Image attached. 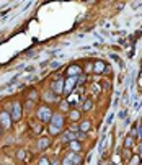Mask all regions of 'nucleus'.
I'll return each mask as SVG.
<instances>
[{
    "instance_id": "2eb2a0df",
    "label": "nucleus",
    "mask_w": 142,
    "mask_h": 165,
    "mask_svg": "<svg viewBox=\"0 0 142 165\" xmlns=\"http://www.w3.org/2000/svg\"><path fill=\"white\" fill-rule=\"evenodd\" d=\"M92 106H93V101L92 100H85L83 101V111H90V110H92Z\"/></svg>"
},
{
    "instance_id": "a878e982",
    "label": "nucleus",
    "mask_w": 142,
    "mask_h": 165,
    "mask_svg": "<svg viewBox=\"0 0 142 165\" xmlns=\"http://www.w3.org/2000/svg\"><path fill=\"white\" fill-rule=\"evenodd\" d=\"M0 165H3V163H0Z\"/></svg>"
},
{
    "instance_id": "f03ea898",
    "label": "nucleus",
    "mask_w": 142,
    "mask_h": 165,
    "mask_svg": "<svg viewBox=\"0 0 142 165\" xmlns=\"http://www.w3.org/2000/svg\"><path fill=\"white\" fill-rule=\"evenodd\" d=\"M64 87H65V83H64V80H54L52 83H51V92H54L56 95H59V93H62L64 92Z\"/></svg>"
},
{
    "instance_id": "423d86ee",
    "label": "nucleus",
    "mask_w": 142,
    "mask_h": 165,
    "mask_svg": "<svg viewBox=\"0 0 142 165\" xmlns=\"http://www.w3.org/2000/svg\"><path fill=\"white\" fill-rule=\"evenodd\" d=\"M69 147H70V150L73 154H80V150H82V144H80V141H77V139L70 141L69 142Z\"/></svg>"
},
{
    "instance_id": "6ab92c4d",
    "label": "nucleus",
    "mask_w": 142,
    "mask_h": 165,
    "mask_svg": "<svg viewBox=\"0 0 142 165\" xmlns=\"http://www.w3.org/2000/svg\"><path fill=\"white\" fill-rule=\"evenodd\" d=\"M129 163H131V165H137V163H139V155H134L132 159H131Z\"/></svg>"
},
{
    "instance_id": "1a4fd4ad",
    "label": "nucleus",
    "mask_w": 142,
    "mask_h": 165,
    "mask_svg": "<svg viewBox=\"0 0 142 165\" xmlns=\"http://www.w3.org/2000/svg\"><path fill=\"white\" fill-rule=\"evenodd\" d=\"M49 144H51V139L49 138H41V139L38 141V149L44 150V149H48V147H49Z\"/></svg>"
},
{
    "instance_id": "f8f14e48",
    "label": "nucleus",
    "mask_w": 142,
    "mask_h": 165,
    "mask_svg": "<svg viewBox=\"0 0 142 165\" xmlns=\"http://www.w3.org/2000/svg\"><path fill=\"white\" fill-rule=\"evenodd\" d=\"M44 100L46 101H57V95L54 92H46L44 93Z\"/></svg>"
},
{
    "instance_id": "4be33fe9",
    "label": "nucleus",
    "mask_w": 142,
    "mask_h": 165,
    "mask_svg": "<svg viewBox=\"0 0 142 165\" xmlns=\"http://www.w3.org/2000/svg\"><path fill=\"white\" fill-rule=\"evenodd\" d=\"M16 155H18V159H25V155H26V154H25L23 150H18V154H16Z\"/></svg>"
},
{
    "instance_id": "412c9836",
    "label": "nucleus",
    "mask_w": 142,
    "mask_h": 165,
    "mask_svg": "<svg viewBox=\"0 0 142 165\" xmlns=\"http://www.w3.org/2000/svg\"><path fill=\"white\" fill-rule=\"evenodd\" d=\"M85 70H87V72H92V70H93V64H87V67H85Z\"/></svg>"
},
{
    "instance_id": "0eeeda50",
    "label": "nucleus",
    "mask_w": 142,
    "mask_h": 165,
    "mask_svg": "<svg viewBox=\"0 0 142 165\" xmlns=\"http://www.w3.org/2000/svg\"><path fill=\"white\" fill-rule=\"evenodd\" d=\"M105 69H106V64L103 61H98V62H95V64H93V72L95 74H103Z\"/></svg>"
},
{
    "instance_id": "5701e85b",
    "label": "nucleus",
    "mask_w": 142,
    "mask_h": 165,
    "mask_svg": "<svg viewBox=\"0 0 142 165\" xmlns=\"http://www.w3.org/2000/svg\"><path fill=\"white\" fill-rule=\"evenodd\" d=\"M51 165H61V162H59V160H56V159H54V160H51Z\"/></svg>"
},
{
    "instance_id": "20e7f679",
    "label": "nucleus",
    "mask_w": 142,
    "mask_h": 165,
    "mask_svg": "<svg viewBox=\"0 0 142 165\" xmlns=\"http://www.w3.org/2000/svg\"><path fill=\"white\" fill-rule=\"evenodd\" d=\"M0 123H2V128H8L10 124H12V116H10V113L3 111L2 115H0Z\"/></svg>"
},
{
    "instance_id": "6e6552de",
    "label": "nucleus",
    "mask_w": 142,
    "mask_h": 165,
    "mask_svg": "<svg viewBox=\"0 0 142 165\" xmlns=\"http://www.w3.org/2000/svg\"><path fill=\"white\" fill-rule=\"evenodd\" d=\"M51 124H52V126H57V128H62L64 126V118L61 115H54L52 119H51Z\"/></svg>"
},
{
    "instance_id": "4468645a",
    "label": "nucleus",
    "mask_w": 142,
    "mask_h": 165,
    "mask_svg": "<svg viewBox=\"0 0 142 165\" xmlns=\"http://www.w3.org/2000/svg\"><path fill=\"white\" fill-rule=\"evenodd\" d=\"M80 118V111H77V110H72L69 113V119H72V121H77V119Z\"/></svg>"
},
{
    "instance_id": "ddd939ff",
    "label": "nucleus",
    "mask_w": 142,
    "mask_h": 165,
    "mask_svg": "<svg viewBox=\"0 0 142 165\" xmlns=\"http://www.w3.org/2000/svg\"><path fill=\"white\" fill-rule=\"evenodd\" d=\"M61 129H62V128H57V126H52V124H49V134H51V136H57V134H61Z\"/></svg>"
},
{
    "instance_id": "b1692460",
    "label": "nucleus",
    "mask_w": 142,
    "mask_h": 165,
    "mask_svg": "<svg viewBox=\"0 0 142 165\" xmlns=\"http://www.w3.org/2000/svg\"><path fill=\"white\" fill-rule=\"evenodd\" d=\"M139 134H140V138H142V126H140V131H139Z\"/></svg>"
},
{
    "instance_id": "f3484780",
    "label": "nucleus",
    "mask_w": 142,
    "mask_h": 165,
    "mask_svg": "<svg viewBox=\"0 0 142 165\" xmlns=\"http://www.w3.org/2000/svg\"><path fill=\"white\" fill-rule=\"evenodd\" d=\"M28 96H30V101H33V100H38V92H36V90H31Z\"/></svg>"
},
{
    "instance_id": "aec40b11",
    "label": "nucleus",
    "mask_w": 142,
    "mask_h": 165,
    "mask_svg": "<svg viewBox=\"0 0 142 165\" xmlns=\"http://www.w3.org/2000/svg\"><path fill=\"white\" fill-rule=\"evenodd\" d=\"M39 165H51V162L48 160L46 157H43V159H39Z\"/></svg>"
},
{
    "instance_id": "393cba45",
    "label": "nucleus",
    "mask_w": 142,
    "mask_h": 165,
    "mask_svg": "<svg viewBox=\"0 0 142 165\" xmlns=\"http://www.w3.org/2000/svg\"><path fill=\"white\" fill-rule=\"evenodd\" d=\"M0 136H2V126H0Z\"/></svg>"
},
{
    "instance_id": "a211bd4d",
    "label": "nucleus",
    "mask_w": 142,
    "mask_h": 165,
    "mask_svg": "<svg viewBox=\"0 0 142 165\" xmlns=\"http://www.w3.org/2000/svg\"><path fill=\"white\" fill-rule=\"evenodd\" d=\"M131 146H132V138H126V141H124V147L129 149Z\"/></svg>"
},
{
    "instance_id": "dca6fc26",
    "label": "nucleus",
    "mask_w": 142,
    "mask_h": 165,
    "mask_svg": "<svg viewBox=\"0 0 142 165\" xmlns=\"http://www.w3.org/2000/svg\"><path fill=\"white\" fill-rule=\"evenodd\" d=\"M73 83H75V77H69V82L65 83V87L64 88H67V90H70L72 87H73Z\"/></svg>"
},
{
    "instance_id": "9d476101",
    "label": "nucleus",
    "mask_w": 142,
    "mask_h": 165,
    "mask_svg": "<svg viewBox=\"0 0 142 165\" xmlns=\"http://www.w3.org/2000/svg\"><path fill=\"white\" fill-rule=\"evenodd\" d=\"M90 129H92V123H90V121H82L80 126H78V131H80L82 134H87Z\"/></svg>"
},
{
    "instance_id": "39448f33",
    "label": "nucleus",
    "mask_w": 142,
    "mask_h": 165,
    "mask_svg": "<svg viewBox=\"0 0 142 165\" xmlns=\"http://www.w3.org/2000/svg\"><path fill=\"white\" fill-rule=\"evenodd\" d=\"M80 74H82V67L80 66L73 64V66H70L69 69H67V75L69 77H77V75H80Z\"/></svg>"
},
{
    "instance_id": "f257e3e1",
    "label": "nucleus",
    "mask_w": 142,
    "mask_h": 165,
    "mask_svg": "<svg viewBox=\"0 0 142 165\" xmlns=\"http://www.w3.org/2000/svg\"><path fill=\"white\" fill-rule=\"evenodd\" d=\"M52 111H51V108H48V106H41L38 110V118L41 119V121H51V119H52Z\"/></svg>"
},
{
    "instance_id": "9b49d317",
    "label": "nucleus",
    "mask_w": 142,
    "mask_h": 165,
    "mask_svg": "<svg viewBox=\"0 0 142 165\" xmlns=\"http://www.w3.org/2000/svg\"><path fill=\"white\" fill-rule=\"evenodd\" d=\"M69 159H70L72 165H80V163H82V155H80V154H73V152H72V155H70Z\"/></svg>"
},
{
    "instance_id": "7ed1b4c3",
    "label": "nucleus",
    "mask_w": 142,
    "mask_h": 165,
    "mask_svg": "<svg viewBox=\"0 0 142 165\" xmlns=\"http://www.w3.org/2000/svg\"><path fill=\"white\" fill-rule=\"evenodd\" d=\"M13 121H20L21 119V105L20 103H13V108H12V113H10Z\"/></svg>"
}]
</instances>
